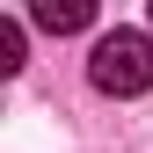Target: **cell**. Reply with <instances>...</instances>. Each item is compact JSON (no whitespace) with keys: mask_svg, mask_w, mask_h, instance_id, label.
Returning <instances> with one entry per match:
<instances>
[{"mask_svg":"<svg viewBox=\"0 0 153 153\" xmlns=\"http://www.w3.org/2000/svg\"><path fill=\"white\" fill-rule=\"evenodd\" d=\"M0 73H22V29L0 22Z\"/></svg>","mask_w":153,"mask_h":153,"instance_id":"3","label":"cell"},{"mask_svg":"<svg viewBox=\"0 0 153 153\" xmlns=\"http://www.w3.org/2000/svg\"><path fill=\"white\" fill-rule=\"evenodd\" d=\"M88 22H95V0H36V29H51V36H73Z\"/></svg>","mask_w":153,"mask_h":153,"instance_id":"2","label":"cell"},{"mask_svg":"<svg viewBox=\"0 0 153 153\" xmlns=\"http://www.w3.org/2000/svg\"><path fill=\"white\" fill-rule=\"evenodd\" d=\"M88 80L102 88V95H146V88H153V36H146V29H109V36H95Z\"/></svg>","mask_w":153,"mask_h":153,"instance_id":"1","label":"cell"}]
</instances>
